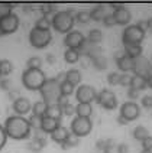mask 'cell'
<instances>
[{
  "label": "cell",
  "mask_w": 152,
  "mask_h": 153,
  "mask_svg": "<svg viewBox=\"0 0 152 153\" xmlns=\"http://www.w3.org/2000/svg\"><path fill=\"white\" fill-rule=\"evenodd\" d=\"M4 131L7 134V139H13V140H25L31 137V131L32 128L29 126L28 119L22 117V116H10L6 119L4 124Z\"/></svg>",
  "instance_id": "6da1fadb"
},
{
  "label": "cell",
  "mask_w": 152,
  "mask_h": 153,
  "mask_svg": "<svg viewBox=\"0 0 152 153\" xmlns=\"http://www.w3.org/2000/svg\"><path fill=\"white\" fill-rule=\"evenodd\" d=\"M51 23L54 30H57L58 33H65L73 30V26L76 23L74 20V10L73 9H65V10H58L52 19H51Z\"/></svg>",
  "instance_id": "7a4b0ae2"
},
{
  "label": "cell",
  "mask_w": 152,
  "mask_h": 153,
  "mask_svg": "<svg viewBox=\"0 0 152 153\" xmlns=\"http://www.w3.org/2000/svg\"><path fill=\"white\" fill-rule=\"evenodd\" d=\"M46 81V75L41 68H26L22 72V84L26 90L39 91Z\"/></svg>",
  "instance_id": "3957f363"
},
{
  "label": "cell",
  "mask_w": 152,
  "mask_h": 153,
  "mask_svg": "<svg viewBox=\"0 0 152 153\" xmlns=\"http://www.w3.org/2000/svg\"><path fill=\"white\" fill-rule=\"evenodd\" d=\"M59 84L61 82H58L55 79V76L54 78H46L45 84L39 90L41 95H42V101H45L48 105L49 104H57V100L61 95V93H59Z\"/></svg>",
  "instance_id": "277c9868"
},
{
  "label": "cell",
  "mask_w": 152,
  "mask_h": 153,
  "mask_svg": "<svg viewBox=\"0 0 152 153\" xmlns=\"http://www.w3.org/2000/svg\"><path fill=\"white\" fill-rule=\"evenodd\" d=\"M52 41V33L51 30H43V29H38V27H32L29 32V42L31 45L36 48V49H42L46 48Z\"/></svg>",
  "instance_id": "5b68a950"
},
{
  "label": "cell",
  "mask_w": 152,
  "mask_h": 153,
  "mask_svg": "<svg viewBox=\"0 0 152 153\" xmlns=\"http://www.w3.org/2000/svg\"><path fill=\"white\" fill-rule=\"evenodd\" d=\"M19 27V17L16 13L9 12L0 15V36L15 33Z\"/></svg>",
  "instance_id": "8992f818"
},
{
  "label": "cell",
  "mask_w": 152,
  "mask_h": 153,
  "mask_svg": "<svg viewBox=\"0 0 152 153\" xmlns=\"http://www.w3.org/2000/svg\"><path fill=\"white\" fill-rule=\"evenodd\" d=\"M93 130V121L87 117H74L70 124V133L77 137H84Z\"/></svg>",
  "instance_id": "52a82bcc"
},
{
  "label": "cell",
  "mask_w": 152,
  "mask_h": 153,
  "mask_svg": "<svg viewBox=\"0 0 152 153\" xmlns=\"http://www.w3.org/2000/svg\"><path fill=\"white\" fill-rule=\"evenodd\" d=\"M145 39V30H142L138 25H127L122 33V42L123 45L127 43H142Z\"/></svg>",
  "instance_id": "ba28073f"
},
{
  "label": "cell",
  "mask_w": 152,
  "mask_h": 153,
  "mask_svg": "<svg viewBox=\"0 0 152 153\" xmlns=\"http://www.w3.org/2000/svg\"><path fill=\"white\" fill-rule=\"evenodd\" d=\"M96 101L100 104V107H103L104 110H115L118 108V97L116 94L113 93L109 88H103L97 93V97H96Z\"/></svg>",
  "instance_id": "9c48e42d"
},
{
  "label": "cell",
  "mask_w": 152,
  "mask_h": 153,
  "mask_svg": "<svg viewBox=\"0 0 152 153\" xmlns=\"http://www.w3.org/2000/svg\"><path fill=\"white\" fill-rule=\"evenodd\" d=\"M64 45L67 46V49H77L78 52H81V49L85 45L84 35L80 30H71L64 38Z\"/></svg>",
  "instance_id": "30bf717a"
},
{
  "label": "cell",
  "mask_w": 152,
  "mask_h": 153,
  "mask_svg": "<svg viewBox=\"0 0 152 153\" xmlns=\"http://www.w3.org/2000/svg\"><path fill=\"white\" fill-rule=\"evenodd\" d=\"M96 97H97V91L93 85L81 84L76 90V98L78 102H91L96 100Z\"/></svg>",
  "instance_id": "8fae6325"
},
{
  "label": "cell",
  "mask_w": 152,
  "mask_h": 153,
  "mask_svg": "<svg viewBox=\"0 0 152 153\" xmlns=\"http://www.w3.org/2000/svg\"><path fill=\"white\" fill-rule=\"evenodd\" d=\"M133 72H135V75H139L146 79L148 76L152 75V64L145 56L141 55L133 59Z\"/></svg>",
  "instance_id": "7c38bea8"
},
{
  "label": "cell",
  "mask_w": 152,
  "mask_h": 153,
  "mask_svg": "<svg viewBox=\"0 0 152 153\" xmlns=\"http://www.w3.org/2000/svg\"><path fill=\"white\" fill-rule=\"evenodd\" d=\"M119 116H122L125 120H127V123L129 121H133V120H136L141 116V107L135 101H126L122 104Z\"/></svg>",
  "instance_id": "4fadbf2b"
},
{
  "label": "cell",
  "mask_w": 152,
  "mask_h": 153,
  "mask_svg": "<svg viewBox=\"0 0 152 153\" xmlns=\"http://www.w3.org/2000/svg\"><path fill=\"white\" fill-rule=\"evenodd\" d=\"M113 17H115V22L118 25L126 26V25H129V22L132 19V15H130V10L126 6L120 4V6L113 9Z\"/></svg>",
  "instance_id": "5bb4252c"
},
{
  "label": "cell",
  "mask_w": 152,
  "mask_h": 153,
  "mask_svg": "<svg viewBox=\"0 0 152 153\" xmlns=\"http://www.w3.org/2000/svg\"><path fill=\"white\" fill-rule=\"evenodd\" d=\"M12 108L13 111L16 113V116H22V117H25V114H28L29 111L32 110V102L29 98H26V97H19L16 98L15 101H13V105H12Z\"/></svg>",
  "instance_id": "9a60e30c"
},
{
  "label": "cell",
  "mask_w": 152,
  "mask_h": 153,
  "mask_svg": "<svg viewBox=\"0 0 152 153\" xmlns=\"http://www.w3.org/2000/svg\"><path fill=\"white\" fill-rule=\"evenodd\" d=\"M46 145H48L46 137H39V139H32V140L28 143L26 149H28L31 153H41L42 149L46 147Z\"/></svg>",
  "instance_id": "2e32d148"
},
{
  "label": "cell",
  "mask_w": 152,
  "mask_h": 153,
  "mask_svg": "<svg viewBox=\"0 0 152 153\" xmlns=\"http://www.w3.org/2000/svg\"><path fill=\"white\" fill-rule=\"evenodd\" d=\"M68 136H70V130H68L67 127H64V126H59V127H57L51 133L52 142H55V143H58V145H62V143L67 140Z\"/></svg>",
  "instance_id": "e0dca14e"
},
{
  "label": "cell",
  "mask_w": 152,
  "mask_h": 153,
  "mask_svg": "<svg viewBox=\"0 0 152 153\" xmlns=\"http://www.w3.org/2000/svg\"><path fill=\"white\" fill-rule=\"evenodd\" d=\"M116 64H118V68L120 69L122 72L129 74L130 71H133V58L127 56L126 53H123L119 59H116Z\"/></svg>",
  "instance_id": "ac0fdd59"
},
{
  "label": "cell",
  "mask_w": 152,
  "mask_h": 153,
  "mask_svg": "<svg viewBox=\"0 0 152 153\" xmlns=\"http://www.w3.org/2000/svg\"><path fill=\"white\" fill-rule=\"evenodd\" d=\"M91 114H93V105H91V102H78L76 105L77 117H87V119H90Z\"/></svg>",
  "instance_id": "d6986e66"
},
{
  "label": "cell",
  "mask_w": 152,
  "mask_h": 153,
  "mask_svg": "<svg viewBox=\"0 0 152 153\" xmlns=\"http://www.w3.org/2000/svg\"><path fill=\"white\" fill-rule=\"evenodd\" d=\"M61 126V121L58 120H54V119H49V117H42V126H41V130H42L45 134H51L54 130L57 127Z\"/></svg>",
  "instance_id": "ffe728a7"
},
{
  "label": "cell",
  "mask_w": 152,
  "mask_h": 153,
  "mask_svg": "<svg viewBox=\"0 0 152 153\" xmlns=\"http://www.w3.org/2000/svg\"><path fill=\"white\" fill-rule=\"evenodd\" d=\"M123 52L126 53L127 56H130V58L135 59V58L142 55L144 49H142V45H141V43H127V45H125Z\"/></svg>",
  "instance_id": "44dd1931"
},
{
  "label": "cell",
  "mask_w": 152,
  "mask_h": 153,
  "mask_svg": "<svg viewBox=\"0 0 152 153\" xmlns=\"http://www.w3.org/2000/svg\"><path fill=\"white\" fill-rule=\"evenodd\" d=\"M43 116L61 121V119H62V108H61V105H58V104H49Z\"/></svg>",
  "instance_id": "7402d4cb"
},
{
  "label": "cell",
  "mask_w": 152,
  "mask_h": 153,
  "mask_svg": "<svg viewBox=\"0 0 152 153\" xmlns=\"http://www.w3.org/2000/svg\"><path fill=\"white\" fill-rule=\"evenodd\" d=\"M81 78H83V76H81V72L77 68H71L65 72V81H68L70 84H73L74 87L81 82Z\"/></svg>",
  "instance_id": "603a6c76"
},
{
  "label": "cell",
  "mask_w": 152,
  "mask_h": 153,
  "mask_svg": "<svg viewBox=\"0 0 152 153\" xmlns=\"http://www.w3.org/2000/svg\"><path fill=\"white\" fill-rule=\"evenodd\" d=\"M90 16L93 19L94 22H101L104 16H106V7L103 6V4H97V6H94L91 10H90Z\"/></svg>",
  "instance_id": "cb8c5ba5"
},
{
  "label": "cell",
  "mask_w": 152,
  "mask_h": 153,
  "mask_svg": "<svg viewBox=\"0 0 152 153\" xmlns=\"http://www.w3.org/2000/svg\"><path fill=\"white\" fill-rule=\"evenodd\" d=\"M129 88H133L136 91H142V90L146 88V79L142 78V76H139V75H132Z\"/></svg>",
  "instance_id": "d4e9b609"
},
{
  "label": "cell",
  "mask_w": 152,
  "mask_h": 153,
  "mask_svg": "<svg viewBox=\"0 0 152 153\" xmlns=\"http://www.w3.org/2000/svg\"><path fill=\"white\" fill-rule=\"evenodd\" d=\"M87 41H88V43H91V45L100 43L101 41H103V32H101L100 29H91V30L88 32Z\"/></svg>",
  "instance_id": "484cf974"
},
{
  "label": "cell",
  "mask_w": 152,
  "mask_h": 153,
  "mask_svg": "<svg viewBox=\"0 0 152 153\" xmlns=\"http://www.w3.org/2000/svg\"><path fill=\"white\" fill-rule=\"evenodd\" d=\"M80 56H81V53L77 49H67L64 53V59L67 64H77L80 61Z\"/></svg>",
  "instance_id": "4316f807"
},
{
  "label": "cell",
  "mask_w": 152,
  "mask_h": 153,
  "mask_svg": "<svg viewBox=\"0 0 152 153\" xmlns=\"http://www.w3.org/2000/svg\"><path fill=\"white\" fill-rule=\"evenodd\" d=\"M78 145H80V137H77V136H74L73 133H70V136H68L67 140L61 145V147H62V150H68V149L77 147Z\"/></svg>",
  "instance_id": "83f0119b"
},
{
  "label": "cell",
  "mask_w": 152,
  "mask_h": 153,
  "mask_svg": "<svg viewBox=\"0 0 152 153\" xmlns=\"http://www.w3.org/2000/svg\"><path fill=\"white\" fill-rule=\"evenodd\" d=\"M13 72V64L9 59H0V75L7 76Z\"/></svg>",
  "instance_id": "f1b7e54d"
},
{
  "label": "cell",
  "mask_w": 152,
  "mask_h": 153,
  "mask_svg": "<svg viewBox=\"0 0 152 153\" xmlns=\"http://www.w3.org/2000/svg\"><path fill=\"white\" fill-rule=\"evenodd\" d=\"M74 20L77 23H88L91 20V16H90V10H78L76 15H74Z\"/></svg>",
  "instance_id": "f546056e"
},
{
  "label": "cell",
  "mask_w": 152,
  "mask_h": 153,
  "mask_svg": "<svg viewBox=\"0 0 152 153\" xmlns=\"http://www.w3.org/2000/svg\"><path fill=\"white\" fill-rule=\"evenodd\" d=\"M48 108V104L42 100H39V101H35L32 104V114H36V116H42L45 114V111Z\"/></svg>",
  "instance_id": "4dcf8cb0"
},
{
  "label": "cell",
  "mask_w": 152,
  "mask_h": 153,
  "mask_svg": "<svg viewBox=\"0 0 152 153\" xmlns=\"http://www.w3.org/2000/svg\"><path fill=\"white\" fill-rule=\"evenodd\" d=\"M39 10L42 13V16H49V15H55L57 13V4L55 3H42L39 6Z\"/></svg>",
  "instance_id": "1f68e13d"
},
{
  "label": "cell",
  "mask_w": 152,
  "mask_h": 153,
  "mask_svg": "<svg viewBox=\"0 0 152 153\" xmlns=\"http://www.w3.org/2000/svg\"><path fill=\"white\" fill-rule=\"evenodd\" d=\"M148 136H151V134H149V130L145 127V126H136L135 130H133V137H135L136 140H139V142H142Z\"/></svg>",
  "instance_id": "d6a6232c"
},
{
  "label": "cell",
  "mask_w": 152,
  "mask_h": 153,
  "mask_svg": "<svg viewBox=\"0 0 152 153\" xmlns=\"http://www.w3.org/2000/svg\"><path fill=\"white\" fill-rule=\"evenodd\" d=\"M76 91V88H74V85L70 84L68 81H62L61 84H59V93H61V95H65V97H70L71 94Z\"/></svg>",
  "instance_id": "836d02e7"
},
{
  "label": "cell",
  "mask_w": 152,
  "mask_h": 153,
  "mask_svg": "<svg viewBox=\"0 0 152 153\" xmlns=\"http://www.w3.org/2000/svg\"><path fill=\"white\" fill-rule=\"evenodd\" d=\"M91 61H93L94 68L97 69V71H103V69L107 68V59L103 55H97V56L91 58Z\"/></svg>",
  "instance_id": "e575fe53"
},
{
  "label": "cell",
  "mask_w": 152,
  "mask_h": 153,
  "mask_svg": "<svg viewBox=\"0 0 152 153\" xmlns=\"http://www.w3.org/2000/svg\"><path fill=\"white\" fill-rule=\"evenodd\" d=\"M52 26L51 23V19L46 16H41L36 22H35V27H38V29H43V30H49V27Z\"/></svg>",
  "instance_id": "d590c367"
},
{
  "label": "cell",
  "mask_w": 152,
  "mask_h": 153,
  "mask_svg": "<svg viewBox=\"0 0 152 153\" xmlns=\"http://www.w3.org/2000/svg\"><path fill=\"white\" fill-rule=\"evenodd\" d=\"M28 121H29V126H31V128L38 130V128H41V126H42V116L31 114V117L28 119Z\"/></svg>",
  "instance_id": "8d00e7d4"
},
{
  "label": "cell",
  "mask_w": 152,
  "mask_h": 153,
  "mask_svg": "<svg viewBox=\"0 0 152 153\" xmlns=\"http://www.w3.org/2000/svg\"><path fill=\"white\" fill-rule=\"evenodd\" d=\"M28 68H41L42 67V59L39 56H31L26 62Z\"/></svg>",
  "instance_id": "74e56055"
},
{
  "label": "cell",
  "mask_w": 152,
  "mask_h": 153,
  "mask_svg": "<svg viewBox=\"0 0 152 153\" xmlns=\"http://www.w3.org/2000/svg\"><path fill=\"white\" fill-rule=\"evenodd\" d=\"M62 108V116H74L76 114V105L74 104H71V102H67L65 105H62L61 107Z\"/></svg>",
  "instance_id": "f35d334b"
},
{
  "label": "cell",
  "mask_w": 152,
  "mask_h": 153,
  "mask_svg": "<svg viewBox=\"0 0 152 153\" xmlns=\"http://www.w3.org/2000/svg\"><path fill=\"white\" fill-rule=\"evenodd\" d=\"M101 23L106 26V27H112V26L116 25V22H115V17H113V13H106L104 19L101 20Z\"/></svg>",
  "instance_id": "ab89813d"
},
{
  "label": "cell",
  "mask_w": 152,
  "mask_h": 153,
  "mask_svg": "<svg viewBox=\"0 0 152 153\" xmlns=\"http://www.w3.org/2000/svg\"><path fill=\"white\" fill-rule=\"evenodd\" d=\"M130 78H132L130 74L122 72V74H120V78H119V85H122V87H129V84H130Z\"/></svg>",
  "instance_id": "60d3db41"
},
{
  "label": "cell",
  "mask_w": 152,
  "mask_h": 153,
  "mask_svg": "<svg viewBox=\"0 0 152 153\" xmlns=\"http://www.w3.org/2000/svg\"><path fill=\"white\" fill-rule=\"evenodd\" d=\"M119 78H120V74L116 72V71H113V72H110L109 75H107V82H109L110 85H118Z\"/></svg>",
  "instance_id": "b9f144b4"
},
{
  "label": "cell",
  "mask_w": 152,
  "mask_h": 153,
  "mask_svg": "<svg viewBox=\"0 0 152 153\" xmlns=\"http://www.w3.org/2000/svg\"><path fill=\"white\" fill-rule=\"evenodd\" d=\"M78 62H81V68H88V67H91V65H93L91 58H90V56H87V55H81Z\"/></svg>",
  "instance_id": "7bdbcfd3"
},
{
  "label": "cell",
  "mask_w": 152,
  "mask_h": 153,
  "mask_svg": "<svg viewBox=\"0 0 152 153\" xmlns=\"http://www.w3.org/2000/svg\"><path fill=\"white\" fill-rule=\"evenodd\" d=\"M139 94H141V91H136V90H133V88H127V98H129V101H136L138 98H139Z\"/></svg>",
  "instance_id": "ee69618b"
},
{
  "label": "cell",
  "mask_w": 152,
  "mask_h": 153,
  "mask_svg": "<svg viewBox=\"0 0 152 153\" xmlns=\"http://www.w3.org/2000/svg\"><path fill=\"white\" fill-rule=\"evenodd\" d=\"M113 149H116V145H115L113 139H104V149H103V152L110 153Z\"/></svg>",
  "instance_id": "f6af8a7d"
},
{
  "label": "cell",
  "mask_w": 152,
  "mask_h": 153,
  "mask_svg": "<svg viewBox=\"0 0 152 153\" xmlns=\"http://www.w3.org/2000/svg\"><path fill=\"white\" fill-rule=\"evenodd\" d=\"M6 142H7V134H6V131H4L3 124H0V150L4 147Z\"/></svg>",
  "instance_id": "bcb514c9"
},
{
  "label": "cell",
  "mask_w": 152,
  "mask_h": 153,
  "mask_svg": "<svg viewBox=\"0 0 152 153\" xmlns=\"http://www.w3.org/2000/svg\"><path fill=\"white\" fill-rule=\"evenodd\" d=\"M141 104H142V107L151 110L152 108V95H144L142 100H141Z\"/></svg>",
  "instance_id": "7dc6e473"
},
{
  "label": "cell",
  "mask_w": 152,
  "mask_h": 153,
  "mask_svg": "<svg viewBox=\"0 0 152 153\" xmlns=\"http://www.w3.org/2000/svg\"><path fill=\"white\" fill-rule=\"evenodd\" d=\"M142 149L148 150V152H152V136H148L146 139L142 140Z\"/></svg>",
  "instance_id": "c3c4849f"
},
{
  "label": "cell",
  "mask_w": 152,
  "mask_h": 153,
  "mask_svg": "<svg viewBox=\"0 0 152 153\" xmlns=\"http://www.w3.org/2000/svg\"><path fill=\"white\" fill-rule=\"evenodd\" d=\"M10 87H12V85H10V79L3 76V78L0 79V88H1L3 91H10Z\"/></svg>",
  "instance_id": "681fc988"
},
{
  "label": "cell",
  "mask_w": 152,
  "mask_h": 153,
  "mask_svg": "<svg viewBox=\"0 0 152 153\" xmlns=\"http://www.w3.org/2000/svg\"><path fill=\"white\" fill-rule=\"evenodd\" d=\"M116 152L118 153H129V145L126 143H119L116 146Z\"/></svg>",
  "instance_id": "f907efd6"
},
{
  "label": "cell",
  "mask_w": 152,
  "mask_h": 153,
  "mask_svg": "<svg viewBox=\"0 0 152 153\" xmlns=\"http://www.w3.org/2000/svg\"><path fill=\"white\" fill-rule=\"evenodd\" d=\"M7 97L12 100V101H15V100L19 98L20 95H19V91H17V90H12V88H10V91H7Z\"/></svg>",
  "instance_id": "816d5d0a"
},
{
  "label": "cell",
  "mask_w": 152,
  "mask_h": 153,
  "mask_svg": "<svg viewBox=\"0 0 152 153\" xmlns=\"http://www.w3.org/2000/svg\"><path fill=\"white\" fill-rule=\"evenodd\" d=\"M68 98H70V97H65V95H59L58 100H57V104L62 107V105H65L67 102H70V100H68Z\"/></svg>",
  "instance_id": "f5cc1de1"
},
{
  "label": "cell",
  "mask_w": 152,
  "mask_h": 153,
  "mask_svg": "<svg viewBox=\"0 0 152 153\" xmlns=\"http://www.w3.org/2000/svg\"><path fill=\"white\" fill-rule=\"evenodd\" d=\"M46 62L51 64V65H54L55 64V55L54 53H46Z\"/></svg>",
  "instance_id": "db71d44e"
},
{
  "label": "cell",
  "mask_w": 152,
  "mask_h": 153,
  "mask_svg": "<svg viewBox=\"0 0 152 153\" xmlns=\"http://www.w3.org/2000/svg\"><path fill=\"white\" fill-rule=\"evenodd\" d=\"M34 10H35L34 4H23V12H26V13H31V12H34Z\"/></svg>",
  "instance_id": "11a10c76"
},
{
  "label": "cell",
  "mask_w": 152,
  "mask_h": 153,
  "mask_svg": "<svg viewBox=\"0 0 152 153\" xmlns=\"http://www.w3.org/2000/svg\"><path fill=\"white\" fill-rule=\"evenodd\" d=\"M116 121H118L119 126H126L127 124V120H125L122 116H118V119H116Z\"/></svg>",
  "instance_id": "9f6ffc18"
},
{
  "label": "cell",
  "mask_w": 152,
  "mask_h": 153,
  "mask_svg": "<svg viewBox=\"0 0 152 153\" xmlns=\"http://www.w3.org/2000/svg\"><path fill=\"white\" fill-rule=\"evenodd\" d=\"M96 147H97L99 150H101V152H103V149H104V139H101V140H99V142L96 143Z\"/></svg>",
  "instance_id": "6f0895ef"
},
{
  "label": "cell",
  "mask_w": 152,
  "mask_h": 153,
  "mask_svg": "<svg viewBox=\"0 0 152 153\" xmlns=\"http://www.w3.org/2000/svg\"><path fill=\"white\" fill-rule=\"evenodd\" d=\"M146 30H151L152 32V17L146 19Z\"/></svg>",
  "instance_id": "680465c9"
},
{
  "label": "cell",
  "mask_w": 152,
  "mask_h": 153,
  "mask_svg": "<svg viewBox=\"0 0 152 153\" xmlns=\"http://www.w3.org/2000/svg\"><path fill=\"white\" fill-rule=\"evenodd\" d=\"M146 87H149V88H152V75L146 78Z\"/></svg>",
  "instance_id": "91938a15"
},
{
  "label": "cell",
  "mask_w": 152,
  "mask_h": 153,
  "mask_svg": "<svg viewBox=\"0 0 152 153\" xmlns=\"http://www.w3.org/2000/svg\"><path fill=\"white\" fill-rule=\"evenodd\" d=\"M141 153H152V152H148V150H144V149H142V152Z\"/></svg>",
  "instance_id": "94428289"
},
{
  "label": "cell",
  "mask_w": 152,
  "mask_h": 153,
  "mask_svg": "<svg viewBox=\"0 0 152 153\" xmlns=\"http://www.w3.org/2000/svg\"><path fill=\"white\" fill-rule=\"evenodd\" d=\"M101 153H107V152H101Z\"/></svg>",
  "instance_id": "6125c7cd"
},
{
  "label": "cell",
  "mask_w": 152,
  "mask_h": 153,
  "mask_svg": "<svg viewBox=\"0 0 152 153\" xmlns=\"http://www.w3.org/2000/svg\"><path fill=\"white\" fill-rule=\"evenodd\" d=\"M151 59H152V55H151Z\"/></svg>",
  "instance_id": "be15d7a7"
}]
</instances>
